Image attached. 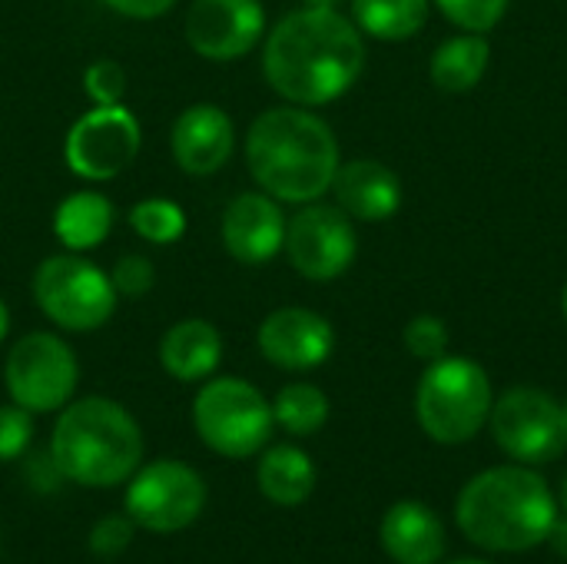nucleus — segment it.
<instances>
[{
	"mask_svg": "<svg viewBox=\"0 0 567 564\" xmlns=\"http://www.w3.org/2000/svg\"><path fill=\"white\" fill-rule=\"evenodd\" d=\"M365 66L362 30L329 7L286 13L266 37L262 73L269 86L296 106L339 100Z\"/></svg>",
	"mask_w": 567,
	"mask_h": 564,
	"instance_id": "nucleus-1",
	"label": "nucleus"
},
{
	"mask_svg": "<svg viewBox=\"0 0 567 564\" xmlns=\"http://www.w3.org/2000/svg\"><path fill=\"white\" fill-rule=\"evenodd\" d=\"M246 163L262 193L279 203H316L339 173L332 126L306 106H272L246 133Z\"/></svg>",
	"mask_w": 567,
	"mask_h": 564,
	"instance_id": "nucleus-2",
	"label": "nucleus"
},
{
	"mask_svg": "<svg viewBox=\"0 0 567 564\" xmlns=\"http://www.w3.org/2000/svg\"><path fill=\"white\" fill-rule=\"evenodd\" d=\"M458 529L488 552H528L542 545L558 519L545 479L532 469L502 465L475 475L455 505Z\"/></svg>",
	"mask_w": 567,
	"mask_h": 564,
	"instance_id": "nucleus-3",
	"label": "nucleus"
},
{
	"mask_svg": "<svg viewBox=\"0 0 567 564\" xmlns=\"http://www.w3.org/2000/svg\"><path fill=\"white\" fill-rule=\"evenodd\" d=\"M50 459L60 479L110 489L130 482L143 462V432L136 419L113 399L86 396L66 402L50 439Z\"/></svg>",
	"mask_w": 567,
	"mask_h": 564,
	"instance_id": "nucleus-4",
	"label": "nucleus"
},
{
	"mask_svg": "<svg viewBox=\"0 0 567 564\" xmlns=\"http://www.w3.org/2000/svg\"><path fill=\"white\" fill-rule=\"evenodd\" d=\"M415 412L425 435L442 445H462L475 439L492 416L488 372L462 356L435 359L419 382Z\"/></svg>",
	"mask_w": 567,
	"mask_h": 564,
	"instance_id": "nucleus-5",
	"label": "nucleus"
},
{
	"mask_svg": "<svg viewBox=\"0 0 567 564\" xmlns=\"http://www.w3.org/2000/svg\"><path fill=\"white\" fill-rule=\"evenodd\" d=\"M33 299L40 312L66 332H93L116 312V289L110 273L83 259V253L47 256L33 273Z\"/></svg>",
	"mask_w": 567,
	"mask_h": 564,
	"instance_id": "nucleus-6",
	"label": "nucleus"
},
{
	"mask_svg": "<svg viewBox=\"0 0 567 564\" xmlns=\"http://www.w3.org/2000/svg\"><path fill=\"white\" fill-rule=\"evenodd\" d=\"M193 425L213 452L226 459H249L266 449L272 435V406L246 379H206L193 402Z\"/></svg>",
	"mask_w": 567,
	"mask_h": 564,
	"instance_id": "nucleus-7",
	"label": "nucleus"
},
{
	"mask_svg": "<svg viewBox=\"0 0 567 564\" xmlns=\"http://www.w3.org/2000/svg\"><path fill=\"white\" fill-rule=\"evenodd\" d=\"M206 509V482L203 475L176 459H159L130 475L123 512L136 529L173 535L189 529Z\"/></svg>",
	"mask_w": 567,
	"mask_h": 564,
	"instance_id": "nucleus-8",
	"label": "nucleus"
},
{
	"mask_svg": "<svg viewBox=\"0 0 567 564\" xmlns=\"http://www.w3.org/2000/svg\"><path fill=\"white\" fill-rule=\"evenodd\" d=\"M3 382L10 399L33 412H56L63 409L80 382V362L73 349L53 332H30L13 342L3 362Z\"/></svg>",
	"mask_w": 567,
	"mask_h": 564,
	"instance_id": "nucleus-9",
	"label": "nucleus"
},
{
	"mask_svg": "<svg viewBox=\"0 0 567 564\" xmlns=\"http://www.w3.org/2000/svg\"><path fill=\"white\" fill-rule=\"evenodd\" d=\"M492 435L515 462H555L567 449L565 406L532 386L508 389L492 409Z\"/></svg>",
	"mask_w": 567,
	"mask_h": 564,
	"instance_id": "nucleus-10",
	"label": "nucleus"
},
{
	"mask_svg": "<svg viewBox=\"0 0 567 564\" xmlns=\"http://www.w3.org/2000/svg\"><path fill=\"white\" fill-rule=\"evenodd\" d=\"M140 120L123 103L86 110L63 140V160L73 176L103 183L133 166L140 153Z\"/></svg>",
	"mask_w": 567,
	"mask_h": 564,
	"instance_id": "nucleus-11",
	"label": "nucleus"
},
{
	"mask_svg": "<svg viewBox=\"0 0 567 564\" xmlns=\"http://www.w3.org/2000/svg\"><path fill=\"white\" fill-rule=\"evenodd\" d=\"M286 256L292 269L312 283L339 279L359 249L352 219L329 203H302V209L286 223Z\"/></svg>",
	"mask_w": 567,
	"mask_h": 564,
	"instance_id": "nucleus-12",
	"label": "nucleus"
},
{
	"mask_svg": "<svg viewBox=\"0 0 567 564\" xmlns=\"http://www.w3.org/2000/svg\"><path fill=\"white\" fill-rule=\"evenodd\" d=\"M262 37L266 10L259 0H193L186 10V43L203 60H239Z\"/></svg>",
	"mask_w": 567,
	"mask_h": 564,
	"instance_id": "nucleus-13",
	"label": "nucleus"
},
{
	"mask_svg": "<svg viewBox=\"0 0 567 564\" xmlns=\"http://www.w3.org/2000/svg\"><path fill=\"white\" fill-rule=\"evenodd\" d=\"M256 342L266 362L289 369V372H306V369L322 366L332 356L336 332L326 316L302 309V306H286V309L269 312L259 322Z\"/></svg>",
	"mask_w": 567,
	"mask_h": 564,
	"instance_id": "nucleus-14",
	"label": "nucleus"
},
{
	"mask_svg": "<svg viewBox=\"0 0 567 564\" xmlns=\"http://www.w3.org/2000/svg\"><path fill=\"white\" fill-rule=\"evenodd\" d=\"M169 146H173V160L183 173L213 176L229 163V156L236 150V126L223 106L193 103L176 116Z\"/></svg>",
	"mask_w": 567,
	"mask_h": 564,
	"instance_id": "nucleus-15",
	"label": "nucleus"
},
{
	"mask_svg": "<svg viewBox=\"0 0 567 564\" xmlns=\"http://www.w3.org/2000/svg\"><path fill=\"white\" fill-rule=\"evenodd\" d=\"M286 213L269 193H239L223 213V246L246 266L269 263L286 246Z\"/></svg>",
	"mask_w": 567,
	"mask_h": 564,
	"instance_id": "nucleus-16",
	"label": "nucleus"
},
{
	"mask_svg": "<svg viewBox=\"0 0 567 564\" xmlns=\"http://www.w3.org/2000/svg\"><path fill=\"white\" fill-rule=\"evenodd\" d=\"M336 206L359 223H382L392 219L402 206V183L399 176L375 163V160H352L339 163L332 180Z\"/></svg>",
	"mask_w": 567,
	"mask_h": 564,
	"instance_id": "nucleus-17",
	"label": "nucleus"
},
{
	"mask_svg": "<svg viewBox=\"0 0 567 564\" xmlns=\"http://www.w3.org/2000/svg\"><path fill=\"white\" fill-rule=\"evenodd\" d=\"M382 548L399 564H435L445 552V529L422 502H399L385 512L379 529Z\"/></svg>",
	"mask_w": 567,
	"mask_h": 564,
	"instance_id": "nucleus-18",
	"label": "nucleus"
},
{
	"mask_svg": "<svg viewBox=\"0 0 567 564\" xmlns=\"http://www.w3.org/2000/svg\"><path fill=\"white\" fill-rule=\"evenodd\" d=\"M159 362L176 382H206L223 362V336L206 319H179L159 339Z\"/></svg>",
	"mask_w": 567,
	"mask_h": 564,
	"instance_id": "nucleus-19",
	"label": "nucleus"
},
{
	"mask_svg": "<svg viewBox=\"0 0 567 564\" xmlns=\"http://www.w3.org/2000/svg\"><path fill=\"white\" fill-rule=\"evenodd\" d=\"M113 219H116V209L103 193L80 189L60 199L53 213V233L70 253H86V249H96L110 236Z\"/></svg>",
	"mask_w": 567,
	"mask_h": 564,
	"instance_id": "nucleus-20",
	"label": "nucleus"
},
{
	"mask_svg": "<svg viewBox=\"0 0 567 564\" xmlns=\"http://www.w3.org/2000/svg\"><path fill=\"white\" fill-rule=\"evenodd\" d=\"M256 482H259V492L272 505L292 509V505H302L312 495V489H316V465L296 445H272L259 459Z\"/></svg>",
	"mask_w": 567,
	"mask_h": 564,
	"instance_id": "nucleus-21",
	"label": "nucleus"
},
{
	"mask_svg": "<svg viewBox=\"0 0 567 564\" xmlns=\"http://www.w3.org/2000/svg\"><path fill=\"white\" fill-rule=\"evenodd\" d=\"M492 60V47L482 33H462L445 40L429 63V76L445 93H465L482 83Z\"/></svg>",
	"mask_w": 567,
	"mask_h": 564,
	"instance_id": "nucleus-22",
	"label": "nucleus"
},
{
	"mask_svg": "<svg viewBox=\"0 0 567 564\" xmlns=\"http://www.w3.org/2000/svg\"><path fill=\"white\" fill-rule=\"evenodd\" d=\"M429 20V0H352V23L375 40H409Z\"/></svg>",
	"mask_w": 567,
	"mask_h": 564,
	"instance_id": "nucleus-23",
	"label": "nucleus"
},
{
	"mask_svg": "<svg viewBox=\"0 0 567 564\" xmlns=\"http://www.w3.org/2000/svg\"><path fill=\"white\" fill-rule=\"evenodd\" d=\"M272 419L289 435H312L329 419V399H326V392L319 386L292 382V386L279 389V396L272 402Z\"/></svg>",
	"mask_w": 567,
	"mask_h": 564,
	"instance_id": "nucleus-24",
	"label": "nucleus"
},
{
	"mask_svg": "<svg viewBox=\"0 0 567 564\" xmlns=\"http://www.w3.org/2000/svg\"><path fill=\"white\" fill-rule=\"evenodd\" d=\"M130 226L140 239L153 243V246H169L176 243L183 233H186V213L179 203L173 199H163V196H150V199H140L133 209H130Z\"/></svg>",
	"mask_w": 567,
	"mask_h": 564,
	"instance_id": "nucleus-25",
	"label": "nucleus"
},
{
	"mask_svg": "<svg viewBox=\"0 0 567 564\" xmlns=\"http://www.w3.org/2000/svg\"><path fill=\"white\" fill-rule=\"evenodd\" d=\"M83 93L90 96L93 106L123 103V96H126V70L116 60H110V57L93 60L83 70Z\"/></svg>",
	"mask_w": 567,
	"mask_h": 564,
	"instance_id": "nucleus-26",
	"label": "nucleus"
},
{
	"mask_svg": "<svg viewBox=\"0 0 567 564\" xmlns=\"http://www.w3.org/2000/svg\"><path fill=\"white\" fill-rule=\"evenodd\" d=\"M435 3L455 27H462L468 33L492 30L508 10V0H435Z\"/></svg>",
	"mask_w": 567,
	"mask_h": 564,
	"instance_id": "nucleus-27",
	"label": "nucleus"
},
{
	"mask_svg": "<svg viewBox=\"0 0 567 564\" xmlns=\"http://www.w3.org/2000/svg\"><path fill=\"white\" fill-rule=\"evenodd\" d=\"M110 283L116 289L120 299H143L153 286H156V269L146 256L140 253H126L113 263L110 269Z\"/></svg>",
	"mask_w": 567,
	"mask_h": 564,
	"instance_id": "nucleus-28",
	"label": "nucleus"
},
{
	"mask_svg": "<svg viewBox=\"0 0 567 564\" xmlns=\"http://www.w3.org/2000/svg\"><path fill=\"white\" fill-rule=\"evenodd\" d=\"M402 339H405V349L415 359H425V362L442 359L445 349H449V329H445V322L439 316H415L405 326Z\"/></svg>",
	"mask_w": 567,
	"mask_h": 564,
	"instance_id": "nucleus-29",
	"label": "nucleus"
},
{
	"mask_svg": "<svg viewBox=\"0 0 567 564\" xmlns=\"http://www.w3.org/2000/svg\"><path fill=\"white\" fill-rule=\"evenodd\" d=\"M33 439V412L13 406H0V462H13L30 449Z\"/></svg>",
	"mask_w": 567,
	"mask_h": 564,
	"instance_id": "nucleus-30",
	"label": "nucleus"
},
{
	"mask_svg": "<svg viewBox=\"0 0 567 564\" xmlns=\"http://www.w3.org/2000/svg\"><path fill=\"white\" fill-rule=\"evenodd\" d=\"M133 519L123 512V515H103L93 529H90V552L96 558H116L130 548L133 542Z\"/></svg>",
	"mask_w": 567,
	"mask_h": 564,
	"instance_id": "nucleus-31",
	"label": "nucleus"
},
{
	"mask_svg": "<svg viewBox=\"0 0 567 564\" xmlns=\"http://www.w3.org/2000/svg\"><path fill=\"white\" fill-rule=\"evenodd\" d=\"M100 3H106L113 13L130 20H156L176 7V0H100Z\"/></svg>",
	"mask_w": 567,
	"mask_h": 564,
	"instance_id": "nucleus-32",
	"label": "nucleus"
},
{
	"mask_svg": "<svg viewBox=\"0 0 567 564\" xmlns=\"http://www.w3.org/2000/svg\"><path fill=\"white\" fill-rule=\"evenodd\" d=\"M548 542H551V548L567 558V519H555V525H551V532H548Z\"/></svg>",
	"mask_w": 567,
	"mask_h": 564,
	"instance_id": "nucleus-33",
	"label": "nucleus"
},
{
	"mask_svg": "<svg viewBox=\"0 0 567 564\" xmlns=\"http://www.w3.org/2000/svg\"><path fill=\"white\" fill-rule=\"evenodd\" d=\"M7 329H10V309H7V302L0 299V342L7 339Z\"/></svg>",
	"mask_w": 567,
	"mask_h": 564,
	"instance_id": "nucleus-34",
	"label": "nucleus"
},
{
	"mask_svg": "<svg viewBox=\"0 0 567 564\" xmlns=\"http://www.w3.org/2000/svg\"><path fill=\"white\" fill-rule=\"evenodd\" d=\"M309 7H329V10H339V3H346V0H306Z\"/></svg>",
	"mask_w": 567,
	"mask_h": 564,
	"instance_id": "nucleus-35",
	"label": "nucleus"
},
{
	"mask_svg": "<svg viewBox=\"0 0 567 564\" xmlns=\"http://www.w3.org/2000/svg\"><path fill=\"white\" fill-rule=\"evenodd\" d=\"M452 564H488V562H478V558H462V562H452Z\"/></svg>",
	"mask_w": 567,
	"mask_h": 564,
	"instance_id": "nucleus-36",
	"label": "nucleus"
},
{
	"mask_svg": "<svg viewBox=\"0 0 567 564\" xmlns=\"http://www.w3.org/2000/svg\"><path fill=\"white\" fill-rule=\"evenodd\" d=\"M561 312H565V319H567V286H565V296H561Z\"/></svg>",
	"mask_w": 567,
	"mask_h": 564,
	"instance_id": "nucleus-37",
	"label": "nucleus"
},
{
	"mask_svg": "<svg viewBox=\"0 0 567 564\" xmlns=\"http://www.w3.org/2000/svg\"><path fill=\"white\" fill-rule=\"evenodd\" d=\"M561 502H565V509H567V479H565V485H561Z\"/></svg>",
	"mask_w": 567,
	"mask_h": 564,
	"instance_id": "nucleus-38",
	"label": "nucleus"
},
{
	"mask_svg": "<svg viewBox=\"0 0 567 564\" xmlns=\"http://www.w3.org/2000/svg\"><path fill=\"white\" fill-rule=\"evenodd\" d=\"M565 419H567V406H565Z\"/></svg>",
	"mask_w": 567,
	"mask_h": 564,
	"instance_id": "nucleus-39",
	"label": "nucleus"
}]
</instances>
